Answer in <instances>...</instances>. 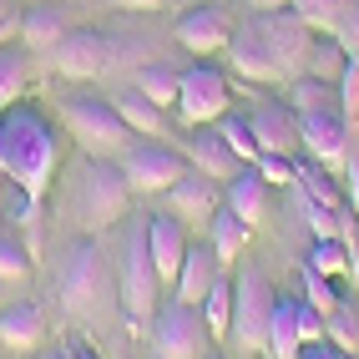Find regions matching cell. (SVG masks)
Returning <instances> with one entry per match:
<instances>
[{"label": "cell", "instance_id": "6da1fadb", "mask_svg": "<svg viewBox=\"0 0 359 359\" xmlns=\"http://www.w3.org/2000/svg\"><path fill=\"white\" fill-rule=\"evenodd\" d=\"M0 172L31 198H41L56 177V127L31 102H11L0 111Z\"/></svg>", "mask_w": 359, "mask_h": 359}, {"label": "cell", "instance_id": "7a4b0ae2", "mask_svg": "<svg viewBox=\"0 0 359 359\" xmlns=\"http://www.w3.org/2000/svg\"><path fill=\"white\" fill-rule=\"evenodd\" d=\"M56 294L71 319H107L111 304H122L116 299V263L97 238H71L61 248Z\"/></svg>", "mask_w": 359, "mask_h": 359}, {"label": "cell", "instance_id": "3957f363", "mask_svg": "<svg viewBox=\"0 0 359 359\" xmlns=\"http://www.w3.org/2000/svg\"><path fill=\"white\" fill-rule=\"evenodd\" d=\"M127 198H132V187H127L122 167L111 157H81L76 162L66 208H71V223L81 233H102L111 223H122L127 218Z\"/></svg>", "mask_w": 359, "mask_h": 359}, {"label": "cell", "instance_id": "277c9868", "mask_svg": "<svg viewBox=\"0 0 359 359\" xmlns=\"http://www.w3.org/2000/svg\"><path fill=\"white\" fill-rule=\"evenodd\" d=\"M116 299H122L132 329L152 324L157 314V289H162V273L152 263V243H147V218H127L122 233H116Z\"/></svg>", "mask_w": 359, "mask_h": 359}, {"label": "cell", "instance_id": "5b68a950", "mask_svg": "<svg viewBox=\"0 0 359 359\" xmlns=\"http://www.w3.org/2000/svg\"><path fill=\"white\" fill-rule=\"evenodd\" d=\"M61 122L81 142L86 157H122L132 147V127L116 116L111 97H66L61 102Z\"/></svg>", "mask_w": 359, "mask_h": 359}, {"label": "cell", "instance_id": "8992f818", "mask_svg": "<svg viewBox=\"0 0 359 359\" xmlns=\"http://www.w3.org/2000/svg\"><path fill=\"white\" fill-rule=\"evenodd\" d=\"M273 304H278L273 283L263 278L258 269H243V273L233 278V329H228V339H233L238 349H248V354L269 349Z\"/></svg>", "mask_w": 359, "mask_h": 359}, {"label": "cell", "instance_id": "52a82bcc", "mask_svg": "<svg viewBox=\"0 0 359 359\" xmlns=\"http://www.w3.org/2000/svg\"><path fill=\"white\" fill-rule=\"evenodd\" d=\"M147 334H152L157 359H203L208 354V339H212L208 324H203V309L187 304V299H177V294L167 299V304H157Z\"/></svg>", "mask_w": 359, "mask_h": 359}, {"label": "cell", "instance_id": "ba28073f", "mask_svg": "<svg viewBox=\"0 0 359 359\" xmlns=\"http://www.w3.org/2000/svg\"><path fill=\"white\" fill-rule=\"evenodd\" d=\"M122 56V41L107 36V31H66L56 46H51V66L71 81H91L111 71V61Z\"/></svg>", "mask_w": 359, "mask_h": 359}, {"label": "cell", "instance_id": "9c48e42d", "mask_svg": "<svg viewBox=\"0 0 359 359\" xmlns=\"http://www.w3.org/2000/svg\"><path fill=\"white\" fill-rule=\"evenodd\" d=\"M233 102V86L218 66H187L182 81H177V116L187 127H203V122H218L228 116Z\"/></svg>", "mask_w": 359, "mask_h": 359}, {"label": "cell", "instance_id": "30bf717a", "mask_svg": "<svg viewBox=\"0 0 359 359\" xmlns=\"http://www.w3.org/2000/svg\"><path fill=\"white\" fill-rule=\"evenodd\" d=\"M116 167H122V177L132 193H167L187 167L172 147H162V142H137V147H127L122 157H116Z\"/></svg>", "mask_w": 359, "mask_h": 359}, {"label": "cell", "instance_id": "8fae6325", "mask_svg": "<svg viewBox=\"0 0 359 359\" xmlns=\"http://www.w3.org/2000/svg\"><path fill=\"white\" fill-rule=\"evenodd\" d=\"M258 31H263V41H269V51H273V61H278V71H283V81L304 76L309 46H314V36H319V31H309V26H304V20H299L294 11L258 15Z\"/></svg>", "mask_w": 359, "mask_h": 359}, {"label": "cell", "instance_id": "7c38bea8", "mask_svg": "<svg viewBox=\"0 0 359 359\" xmlns=\"http://www.w3.org/2000/svg\"><path fill=\"white\" fill-rule=\"evenodd\" d=\"M233 41V15L228 6H193L177 15V46L193 56H218Z\"/></svg>", "mask_w": 359, "mask_h": 359}, {"label": "cell", "instance_id": "4fadbf2b", "mask_svg": "<svg viewBox=\"0 0 359 359\" xmlns=\"http://www.w3.org/2000/svg\"><path fill=\"white\" fill-rule=\"evenodd\" d=\"M299 137H304V152L314 162H324V167H339L349 157V142H354L344 111H309V116H299Z\"/></svg>", "mask_w": 359, "mask_h": 359}, {"label": "cell", "instance_id": "5bb4252c", "mask_svg": "<svg viewBox=\"0 0 359 359\" xmlns=\"http://www.w3.org/2000/svg\"><path fill=\"white\" fill-rule=\"evenodd\" d=\"M228 61H233L238 76H248V81H263V86L283 81V71H278V61H273V51H269V41H263V31H258V15L243 20V26H233Z\"/></svg>", "mask_w": 359, "mask_h": 359}, {"label": "cell", "instance_id": "9a60e30c", "mask_svg": "<svg viewBox=\"0 0 359 359\" xmlns=\"http://www.w3.org/2000/svg\"><path fill=\"white\" fill-rule=\"evenodd\" d=\"M167 212H177L182 223H212V212H218V182L198 167H187V172L167 187Z\"/></svg>", "mask_w": 359, "mask_h": 359}, {"label": "cell", "instance_id": "2e32d148", "mask_svg": "<svg viewBox=\"0 0 359 359\" xmlns=\"http://www.w3.org/2000/svg\"><path fill=\"white\" fill-rule=\"evenodd\" d=\"M147 243H152V263H157V273L162 283H177L182 273V258H187V223L177 218V212H152L147 218Z\"/></svg>", "mask_w": 359, "mask_h": 359}, {"label": "cell", "instance_id": "e0dca14e", "mask_svg": "<svg viewBox=\"0 0 359 359\" xmlns=\"http://www.w3.org/2000/svg\"><path fill=\"white\" fill-rule=\"evenodd\" d=\"M248 127H253L258 152H283V157H289L294 147H304V137H299V111H294L289 102H263V107L248 116Z\"/></svg>", "mask_w": 359, "mask_h": 359}, {"label": "cell", "instance_id": "ac0fdd59", "mask_svg": "<svg viewBox=\"0 0 359 359\" xmlns=\"http://www.w3.org/2000/svg\"><path fill=\"white\" fill-rule=\"evenodd\" d=\"M187 157H193V167H198V172H208L212 182H233V177L248 167V162L223 142V132H193V137H187Z\"/></svg>", "mask_w": 359, "mask_h": 359}, {"label": "cell", "instance_id": "d6986e66", "mask_svg": "<svg viewBox=\"0 0 359 359\" xmlns=\"http://www.w3.org/2000/svg\"><path fill=\"white\" fill-rule=\"evenodd\" d=\"M223 208H233L238 218H243L248 228H258L263 218H269V182L258 177V167H243L233 182H228V198H223Z\"/></svg>", "mask_w": 359, "mask_h": 359}, {"label": "cell", "instance_id": "ffe728a7", "mask_svg": "<svg viewBox=\"0 0 359 359\" xmlns=\"http://www.w3.org/2000/svg\"><path fill=\"white\" fill-rule=\"evenodd\" d=\"M218 273H223V263H218V253H212L208 243H203V248H187L182 273H177V299L203 304V299H208V289L218 283Z\"/></svg>", "mask_w": 359, "mask_h": 359}, {"label": "cell", "instance_id": "44dd1931", "mask_svg": "<svg viewBox=\"0 0 359 359\" xmlns=\"http://www.w3.org/2000/svg\"><path fill=\"white\" fill-rule=\"evenodd\" d=\"M46 339V319L36 304H6L0 309V344L6 349H36Z\"/></svg>", "mask_w": 359, "mask_h": 359}, {"label": "cell", "instance_id": "7402d4cb", "mask_svg": "<svg viewBox=\"0 0 359 359\" xmlns=\"http://www.w3.org/2000/svg\"><path fill=\"white\" fill-rule=\"evenodd\" d=\"M111 107H116V116H122V122L132 127V137H162V132H167L162 107H157V102H147L137 86H132V91H116Z\"/></svg>", "mask_w": 359, "mask_h": 359}, {"label": "cell", "instance_id": "603a6c76", "mask_svg": "<svg viewBox=\"0 0 359 359\" xmlns=\"http://www.w3.org/2000/svg\"><path fill=\"white\" fill-rule=\"evenodd\" d=\"M248 233L253 228L238 218L233 208H218V212H212V223H208V248L218 253V263H233L238 253L248 248Z\"/></svg>", "mask_w": 359, "mask_h": 359}, {"label": "cell", "instance_id": "cb8c5ba5", "mask_svg": "<svg viewBox=\"0 0 359 359\" xmlns=\"http://www.w3.org/2000/svg\"><path fill=\"white\" fill-rule=\"evenodd\" d=\"M61 36H66V11L61 6H36V11H26V20H20L26 51H51Z\"/></svg>", "mask_w": 359, "mask_h": 359}, {"label": "cell", "instance_id": "d4e9b609", "mask_svg": "<svg viewBox=\"0 0 359 359\" xmlns=\"http://www.w3.org/2000/svg\"><path fill=\"white\" fill-rule=\"evenodd\" d=\"M349 51L339 46V36H314V46H309V61H304V76H319V81H334L339 86V76L349 71Z\"/></svg>", "mask_w": 359, "mask_h": 359}, {"label": "cell", "instance_id": "484cf974", "mask_svg": "<svg viewBox=\"0 0 359 359\" xmlns=\"http://www.w3.org/2000/svg\"><path fill=\"white\" fill-rule=\"evenodd\" d=\"M354 6H359V0H289V11L304 20L309 31H319V36H334Z\"/></svg>", "mask_w": 359, "mask_h": 359}, {"label": "cell", "instance_id": "4316f807", "mask_svg": "<svg viewBox=\"0 0 359 359\" xmlns=\"http://www.w3.org/2000/svg\"><path fill=\"white\" fill-rule=\"evenodd\" d=\"M289 107L299 116H309V111H339V86L319 81V76H294L289 81Z\"/></svg>", "mask_w": 359, "mask_h": 359}, {"label": "cell", "instance_id": "83f0119b", "mask_svg": "<svg viewBox=\"0 0 359 359\" xmlns=\"http://www.w3.org/2000/svg\"><path fill=\"white\" fill-rule=\"evenodd\" d=\"M294 304L299 299H278L273 304V329H269V359H299V324H294Z\"/></svg>", "mask_w": 359, "mask_h": 359}, {"label": "cell", "instance_id": "f1b7e54d", "mask_svg": "<svg viewBox=\"0 0 359 359\" xmlns=\"http://www.w3.org/2000/svg\"><path fill=\"white\" fill-rule=\"evenodd\" d=\"M294 182H304V198H309V203H319V208H334V212H344V208H349L344 193H339V177H329V172H324V162H304Z\"/></svg>", "mask_w": 359, "mask_h": 359}, {"label": "cell", "instance_id": "f546056e", "mask_svg": "<svg viewBox=\"0 0 359 359\" xmlns=\"http://www.w3.org/2000/svg\"><path fill=\"white\" fill-rule=\"evenodd\" d=\"M177 81H182V71H172V66H162V61H152V66H142L137 71V91L147 102H157V107H172L177 102Z\"/></svg>", "mask_w": 359, "mask_h": 359}, {"label": "cell", "instance_id": "4dcf8cb0", "mask_svg": "<svg viewBox=\"0 0 359 359\" xmlns=\"http://www.w3.org/2000/svg\"><path fill=\"white\" fill-rule=\"evenodd\" d=\"M31 81V61L26 51H15V46H0V111L11 102H20V91Z\"/></svg>", "mask_w": 359, "mask_h": 359}, {"label": "cell", "instance_id": "1f68e13d", "mask_svg": "<svg viewBox=\"0 0 359 359\" xmlns=\"http://www.w3.org/2000/svg\"><path fill=\"white\" fill-rule=\"evenodd\" d=\"M198 309H203V324H208V334H212V339H223V334L233 329V283L218 273V283L208 289V299H203Z\"/></svg>", "mask_w": 359, "mask_h": 359}, {"label": "cell", "instance_id": "d6a6232c", "mask_svg": "<svg viewBox=\"0 0 359 359\" xmlns=\"http://www.w3.org/2000/svg\"><path fill=\"white\" fill-rule=\"evenodd\" d=\"M324 339L339 349V354H359V314H354L344 299L324 314Z\"/></svg>", "mask_w": 359, "mask_h": 359}, {"label": "cell", "instance_id": "836d02e7", "mask_svg": "<svg viewBox=\"0 0 359 359\" xmlns=\"http://www.w3.org/2000/svg\"><path fill=\"white\" fill-rule=\"evenodd\" d=\"M304 263H309V269H319L324 278H344L349 273V243H344V238H319Z\"/></svg>", "mask_w": 359, "mask_h": 359}, {"label": "cell", "instance_id": "e575fe53", "mask_svg": "<svg viewBox=\"0 0 359 359\" xmlns=\"http://www.w3.org/2000/svg\"><path fill=\"white\" fill-rule=\"evenodd\" d=\"M299 278H304V299L314 304L319 314H329V309L339 304V278H324L319 269H309V263H304V273H299Z\"/></svg>", "mask_w": 359, "mask_h": 359}, {"label": "cell", "instance_id": "d590c367", "mask_svg": "<svg viewBox=\"0 0 359 359\" xmlns=\"http://www.w3.org/2000/svg\"><path fill=\"white\" fill-rule=\"evenodd\" d=\"M218 132H223V142L243 157V162H253L258 157V142H253V127H248V116H218Z\"/></svg>", "mask_w": 359, "mask_h": 359}, {"label": "cell", "instance_id": "8d00e7d4", "mask_svg": "<svg viewBox=\"0 0 359 359\" xmlns=\"http://www.w3.org/2000/svg\"><path fill=\"white\" fill-rule=\"evenodd\" d=\"M248 167H258V177L269 182V187H289V182L299 177V167H294L289 157H283V152H258Z\"/></svg>", "mask_w": 359, "mask_h": 359}, {"label": "cell", "instance_id": "74e56055", "mask_svg": "<svg viewBox=\"0 0 359 359\" xmlns=\"http://www.w3.org/2000/svg\"><path fill=\"white\" fill-rule=\"evenodd\" d=\"M31 273V253L15 243V238H0V278L15 283V278H26Z\"/></svg>", "mask_w": 359, "mask_h": 359}, {"label": "cell", "instance_id": "f35d334b", "mask_svg": "<svg viewBox=\"0 0 359 359\" xmlns=\"http://www.w3.org/2000/svg\"><path fill=\"white\" fill-rule=\"evenodd\" d=\"M294 324H299V344H314V339H324V314L309 299H299L294 304Z\"/></svg>", "mask_w": 359, "mask_h": 359}, {"label": "cell", "instance_id": "ab89813d", "mask_svg": "<svg viewBox=\"0 0 359 359\" xmlns=\"http://www.w3.org/2000/svg\"><path fill=\"white\" fill-rule=\"evenodd\" d=\"M339 111L354 122V111H359V61H349V71L339 76Z\"/></svg>", "mask_w": 359, "mask_h": 359}, {"label": "cell", "instance_id": "60d3db41", "mask_svg": "<svg viewBox=\"0 0 359 359\" xmlns=\"http://www.w3.org/2000/svg\"><path fill=\"white\" fill-rule=\"evenodd\" d=\"M334 36H339V46H344V51H349L354 61H359V6H354V11L344 15V26L334 31Z\"/></svg>", "mask_w": 359, "mask_h": 359}, {"label": "cell", "instance_id": "b9f144b4", "mask_svg": "<svg viewBox=\"0 0 359 359\" xmlns=\"http://www.w3.org/2000/svg\"><path fill=\"white\" fill-rule=\"evenodd\" d=\"M344 172H349V203L359 208V147L349 142V157H344Z\"/></svg>", "mask_w": 359, "mask_h": 359}, {"label": "cell", "instance_id": "7bdbcfd3", "mask_svg": "<svg viewBox=\"0 0 359 359\" xmlns=\"http://www.w3.org/2000/svg\"><path fill=\"white\" fill-rule=\"evenodd\" d=\"M299 359H339V349H334L329 339H314V344H304Z\"/></svg>", "mask_w": 359, "mask_h": 359}, {"label": "cell", "instance_id": "ee69618b", "mask_svg": "<svg viewBox=\"0 0 359 359\" xmlns=\"http://www.w3.org/2000/svg\"><path fill=\"white\" fill-rule=\"evenodd\" d=\"M253 15H273V11H289V0H243Z\"/></svg>", "mask_w": 359, "mask_h": 359}, {"label": "cell", "instance_id": "f6af8a7d", "mask_svg": "<svg viewBox=\"0 0 359 359\" xmlns=\"http://www.w3.org/2000/svg\"><path fill=\"white\" fill-rule=\"evenodd\" d=\"M116 6H122V11H162L167 0H116Z\"/></svg>", "mask_w": 359, "mask_h": 359}, {"label": "cell", "instance_id": "bcb514c9", "mask_svg": "<svg viewBox=\"0 0 359 359\" xmlns=\"http://www.w3.org/2000/svg\"><path fill=\"white\" fill-rule=\"evenodd\" d=\"M344 243H349V269H354V278H359V228L344 238Z\"/></svg>", "mask_w": 359, "mask_h": 359}, {"label": "cell", "instance_id": "7dc6e473", "mask_svg": "<svg viewBox=\"0 0 359 359\" xmlns=\"http://www.w3.org/2000/svg\"><path fill=\"white\" fill-rule=\"evenodd\" d=\"M0 20H11V0H0Z\"/></svg>", "mask_w": 359, "mask_h": 359}, {"label": "cell", "instance_id": "c3c4849f", "mask_svg": "<svg viewBox=\"0 0 359 359\" xmlns=\"http://www.w3.org/2000/svg\"><path fill=\"white\" fill-rule=\"evenodd\" d=\"M0 309H6V278H0Z\"/></svg>", "mask_w": 359, "mask_h": 359}, {"label": "cell", "instance_id": "681fc988", "mask_svg": "<svg viewBox=\"0 0 359 359\" xmlns=\"http://www.w3.org/2000/svg\"><path fill=\"white\" fill-rule=\"evenodd\" d=\"M339 359H359V354H339Z\"/></svg>", "mask_w": 359, "mask_h": 359}]
</instances>
